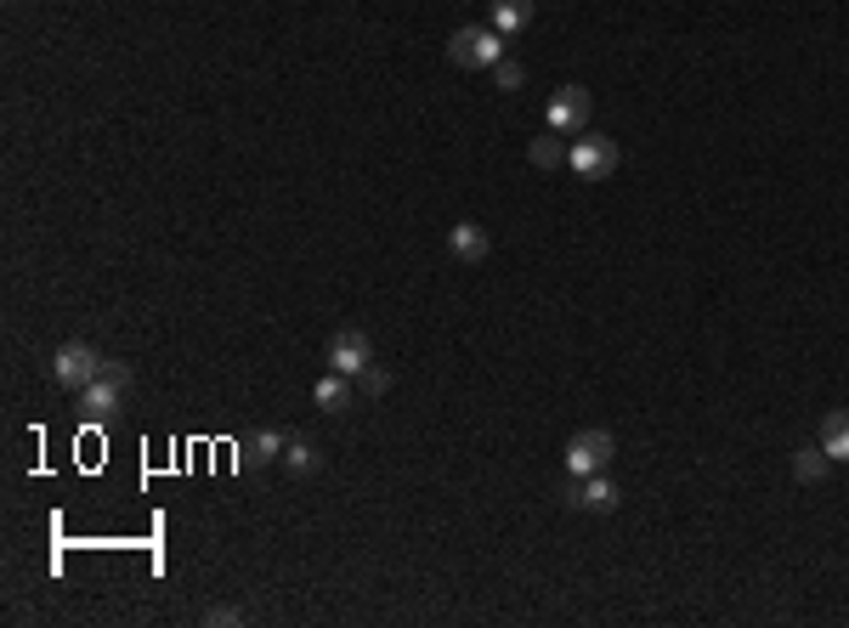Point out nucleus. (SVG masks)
<instances>
[{
  "mask_svg": "<svg viewBox=\"0 0 849 628\" xmlns=\"http://www.w3.org/2000/svg\"><path fill=\"white\" fill-rule=\"evenodd\" d=\"M447 57L459 69H498L505 63V34L487 29V23H465V29L447 34Z\"/></svg>",
  "mask_w": 849,
  "mask_h": 628,
  "instance_id": "nucleus-1",
  "label": "nucleus"
},
{
  "mask_svg": "<svg viewBox=\"0 0 849 628\" xmlns=\"http://www.w3.org/2000/svg\"><path fill=\"white\" fill-rule=\"evenodd\" d=\"M108 368V357L96 352V346H85V341H69V346H58V357H52V379L63 385V391H85V385Z\"/></svg>",
  "mask_w": 849,
  "mask_h": 628,
  "instance_id": "nucleus-2",
  "label": "nucleus"
},
{
  "mask_svg": "<svg viewBox=\"0 0 849 628\" xmlns=\"http://www.w3.org/2000/svg\"><path fill=\"white\" fill-rule=\"evenodd\" d=\"M125 391H131V368L108 357V368H103V374H96V379L85 385V391H80V408H85L96 425H103V419H114V408L125 402Z\"/></svg>",
  "mask_w": 849,
  "mask_h": 628,
  "instance_id": "nucleus-3",
  "label": "nucleus"
},
{
  "mask_svg": "<svg viewBox=\"0 0 849 628\" xmlns=\"http://www.w3.org/2000/svg\"><path fill=\"white\" fill-rule=\"evenodd\" d=\"M618 165H623V154H618L612 136H578L572 154H567V170H572L578 181H607Z\"/></svg>",
  "mask_w": 849,
  "mask_h": 628,
  "instance_id": "nucleus-4",
  "label": "nucleus"
},
{
  "mask_svg": "<svg viewBox=\"0 0 849 628\" xmlns=\"http://www.w3.org/2000/svg\"><path fill=\"white\" fill-rule=\"evenodd\" d=\"M612 459H618V437H612V430H601V425L578 430V437L567 442V470L572 475H601Z\"/></svg>",
  "mask_w": 849,
  "mask_h": 628,
  "instance_id": "nucleus-5",
  "label": "nucleus"
},
{
  "mask_svg": "<svg viewBox=\"0 0 849 628\" xmlns=\"http://www.w3.org/2000/svg\"><path fill=\"white\" fill-rule=\"evenodd\" d=\"M334 374H345V379H358L369 363H374V341H369V334L363 328H340L334 334V341H329V357H323Z\"/></svg>",
  "mask_w": 849,
  "mask_h": 628,
  "instance_id": "nucleus-6",
  "label": "nucleus"
},
{
  "mask_svg": "<svg viewBox=\"0 0 849 628\" xmlns=\"http://www.w3.org/2000/svg\"><path fill=\"white\" fill-rule=\"evenodd\" d=\"M583 125H589V91L583 85H561L556 96H549V130L578 136Z\"/></svg>",
  "mask_w": 849,
  "mask_h": 628,
  "instance_id": "nucleus-7",
  "label": "nucleus"
},
{
  "mask_svg": "<svg viewBox=\"0 0 849 628\" xmlns=\"http://www.w3.org/2000/svg\"><path fill=\"white\" fill-rule=\"evenodd\" d=\"M567 499H572L578 510H589V515H612V510H618V488L607 481V470H601V475H572Z\"/></svg>",
  "mask_w": 849,
  "mask_h": 628,
  "instance_id": "nucleus-8",
  "label": "nucleus"
},
{
  "mask_svg": "<svg viewBox=\"0 0 849 628\" xmlns=\"http://www.w3.org/2000/svg\"><path fill=\"white\" fill-rule=\"evenodd\" d=\"M312 402H318L323 414H345V408H352V379L329 368V374L312 385Z\"/></svg>",
  "mask_w": 849,
  "mask_h": 628,
  "instance_id": "nucleus-9",
  "label": "nucleus"
},
{
  "mask_svg": "<svg viewBox=\"0 0 849 628\" xmlns=\"http://www.w3.org/2000/svg\"><path fill=\"white\" fill-rule=\"evenodd\" d=\"M447 250H454L459 261H487V227H476V221H459L454 232H447Z\"/></svg>",
  "mask_w": 849,
  "mask_h": 628,
  "instance_id": "nucleus-10",
  "label": "nucleus"
},
{
  "mask_svg": "<svg viewBox=\"0 0 849 628\" xmlns=\"http://www.w3.org/2000/svg\"><path fill=\"white\" fill-rule=\"evenodd\" d=\"M821 448H827L832 464L849 459V408H832V414L821 419Z\"/></svg>",
  "mask_w": 849,
  "mask_h": 628,
  "instance_id": "nucleus-11",
  "label": "nucleus"
},
{
  "mask_svg": "<svg viewBox=\"0 0 849 628\" xmlns=\"http://www.w3.org/2000/svg\"><path fill=\"white\" fill-rule=\"evenodd\" d=\"M567 136L561 130H549V136H532V148H527V159L538 165V170H556V165H567Z\"/></svg>",
  "mask_w": 849,
  "mask_h": 628,
  "instance_id": "nucleus-12",
  "label": "nucleus"
},
{
  "mask_svg": "<svg viewBox=\"0 0 849 628\" xmlns=\"http://www.w3.org/2000/svg\"><path fill=\"white\" fill-rule=\"evenodd\" d=\"M532 23V0H493V29L498 34H521Z\"/></svg>",
  "mask_w": 849,
  "mask_h": 628,
  "instance_id": "nucleus-13",
  "label": "nucleus"
},
{
  "mask_svg": "<svg viewBox=\"0 0 849 628\" xmlns=\"http://www.w3.org/2000/svg\"><path fill=\"white\" fill-rule=\"evenodd\" d=\"M827 470H832V459H827V448H821V442H816V448H798V453H793V475L805 481V488H816V481H821Z\"/></svg>",
  "mask_w": 849,
  "mask_h": 628,
  "instance_id": "nucleus-14",
  "label": "nucleus"
},
{
  "mask_svg": "<svg viewBox=\"0 0 849 628\" xmlns=\"http://www.w3.org/2000/svg\"><path fill=\"white\" fill-rule=\"evenodd\" d=\"M283 448H289V437H278V430H261V437L244 442V459H249V464H272V459H283Z\"/></svg>",
  "mask_w": 849,
  "mask_h": 628,
  "instance_id": "nucleus-15",
  "label": "nucleus"
},
{
  "mask_svg": "<svg viewBox=\"0 0 849 628\" xmlns=\"http://www.w3.org/2000/svg\"><path fill=\"white\" fill-rule=\"evenodd\" d=\"M283 464H289L294 475H307V470H318V448H312L307 437H294V442L283 448Z\"/></svg>",
  "mask_w": 849,
  "mask_h": 628,
  "instance_id": "nucleus-16",
  "label": "nucleus"
},
{
  "mask_svg": "<svg viewBox=\"0 0 849 628\" xmlns=\"http://www.w3.org/2000/svg\"><path fill=\"white\" fill-rule=\"evenodd\" d=\"M385 385H391V374H385L380 363H369V368L358 374V391H363V397H380V391H385Z\"/></svg>",
  "mask_w": 849,
  "mask_h": 628,
  "instance_id": "nucleus-17",
  "label": "nucleus"
},
{
  "mask_svg": "<svg viewBox=\"0 0 849 628\" xmlns=\"http://www.w3.org/2000/svg\"><path fill=\"white\" fill-rule=\"evenodd\" d=\"M493 80H498V85H505V91H516V85H521L527 74H521V63H516V57H505V63H498V69H493Z\"/></svg>",
  "mask_w": 849,
  "mask_h": 628,
  "instance_id": "nucleus-18",
  "label": "nucleus"
},
{
  "mask_svg": "<svg viewBox=\"0 0 849 628\" xmlns=\"http://www.w3.org/2000/svg\"><path fill=\"white\" fill-rule=\"evenodd\" d=\"M205 622H210V628H232V622H244V611H232V606H210Z\"/></svg>",
  "mask_w": 849,
  "mask_h": 628,
  "instance_id": "nucleus-19",
  "label": "nucleus"
}]
</instances>
